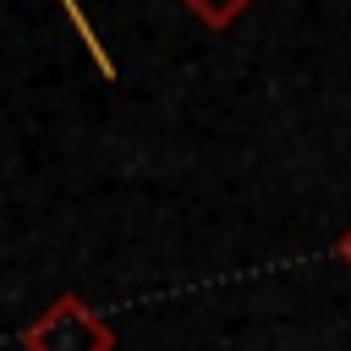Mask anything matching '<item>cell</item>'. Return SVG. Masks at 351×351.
Here are the masks:
<instances>
[{"label": "cell", "mask_w": 351, "mask_h": 351, "mask_svg": "<svg viewBox=\"0 0 351 351\" xmlns=\"http://www.w3.org/2000/svg\"><path fill=\"white\" fill-rule=\"evenodd\" d=\"M335 252H340V263H346V269H351V225H346V230H340V241H335Z\"/></svg>", "instance_id": "3"}, {"label": "cell", "mask_w": 351, "mask_h": 351, "mask_svg": "<svg viewBox=\"0 0 351 351\" xmlns=\"http://www.w3.org/2000/svg\"><path fill=\"white\" fill-rule=\"evenodd\" d=\"M203 27H214V33H225V27H236L241 16H247V5L252 0H181Z\"/></svg>", "instance_id": "2"}, {"label": "cell", "mask_w": 351, "mask_h": 351, "mask_svg": "<svg viewBox=\"0 0 351 351\" xmlns=\"http://www.w3.org/2000/svg\"><path fill=\"white\" fill-rule=\"evenodd\" d=\"M22 351H115V329L77 291H60L22 324Z\"/></svg>", "instance_id": "1"}]
</instances>
